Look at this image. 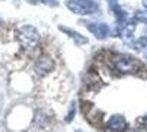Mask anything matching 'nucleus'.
<instances>
[{
  "label": "nucleus",
  "instance_id": "f257e3e1",
  "mask_svg": "<svg viewBox=\"0 0 147 132\" xmlns=\"http://www.w3.org/2000/svg\"><path fill=\"white\" fill-rule=\"evenodd\" d=\"M18 41L24 48H35L39 42V32L32 25H25L18 32Z\"/></svg>",
  "mask_w": 147,
  "mask_h": 132
},
{
  "label": "nucleus",
  "instance_id": "f03ea898",
  "mask_svg": "<svg viewBox=\"0 0 147 132\" xmlns=\"http://www.w3.org/2000/svg\"><path fill=\"white\" fill-rule=\"evenodd\" d=\"M66 6L76 15H90L98 10V5L93 0H67Z\"/></svg>",
  "mask_w": 147,
  "mask_h": 132
},
{
  "label": "nucleus",
  "instance_id": "7ed1b4c3",
  "mask_svg": "<svg viewBox=\"0 0 147 132\" xmlns=\"http://www.w3.org/2000/svg\"><path fill=\"white\" fill-rule=\"evenodd\" d=\"M140 62L130 55H118L114 58V67L119 73H133L138 68Z\"/></svg>",
  "mask_w": 147,
  "mask_h": 132
},
{
  "label": "nucleus",
  "instance_id": "20e7f679",
  "mask_svg": "<svg viewBox=\"0 0 147 132\" xmlns=\"http://www.w3.org/2000/svg\"><path fill=\"white\" fill-rule=\"evenodd\" d=\"M83 25H85L98 39H105L108 35H109V26L107 23H100V22H83Z\"/></svg>",
  "mask_w": 147,
  "mask_h": 132
},
{
  "label": "nucleus",
  "instance_id": "39448f33",
  "mask_svg": "<svg viewBox=\"0 0 147 132\" xmlns=\"http://www.w3.org/2000/svg\"><path fill=\"white\" fill-rule=\"evenodd\" d=\"M54 68V61L50 57H41L35 64V71L38 76H47Z\"/></svg>",
  "mask_w": 147,
  "mask_h": 132
},
{
  "label": "nucleus",
  "instance_id": "423d86ee",
  "mask_svg": "<svg viewBox=\"0 0 147 132\" xmlns=\"http://www.w3.org/2000/svg\"><path fill=\"white\" fill-rule=\"evenodd\" d=\"M127 126V121L124 119L122 115H112L107 122V128L109 131H125Z\"/></svg>",
  "mask_w": 147,
  "mask_h": 132
},
{
  "label": "nucleus",
  "instance_id": "0eeeda50",
  "mask_svg": "<svg viewBox=\"0 0 147 132\" xmlns=\"http://www.w3.org/2000/svg\"><path fill=\"white\" fill-rule=\"evenodd\" d=\"M58 29L63 31L64 34H67L69 38L74 39L76 45H85V44H88V38L83 36V35H80V34L76 32V31H71V29H69V28H66V26H58Z\"/></svg>",
  "mask_w": 147,
  "mask_h": 132
},
{
  "label": "nucleus",
  "instance_id": "6e6552de",
  "mask_svg": "<svg viewBox=\"0 0 147 132\" xmlns=\"http://www.w3.org/2000/svg\"><path fill=\"white\" fill-rule=\"evenodd\" d=\"M108 3H109V6H111V10L115 13L117 20L119 22V23H122V22L125 20V17H127V15H125V12L122 10V7L118 5L117 0H108Z\"/></svg>",
  "mask_w": 147,
  "mask_h": 132
},
{
  "label": "nucleus",
  "instance_id": "1a4fd4ad",
  "mask_svg": "<svg viewBox=\"0 0 147 132\" xmlns=\"http://www.w3.org/2000/svg\"><path fill=\"white\" fill-rule=\"evenodd\" d=\"M121 36H122V39H124L125 42H130V41L133 39V28H131V26H127L125 29H122Z\"/></svg>",
  "mask_w": 147,
  "mask_h": 132
},
{
  "label": "nucleus",
  "instance_id": "9d476101",
  "mask_svg": "<svg viewBox=\"0 0 147 132\" xmlns=\"http://www.w3.org/2000/svg\"><path fill=\"white\" fill-rule=\"evenodd\" d=\"M146 45H147V38H140V39L134 44L136 50H143V48H146Z\"/></svg>",
  "mask_w": 147,
  "mask_h": 132
},
{
  "label": "nucleus",
  "instance_id": "9b49d317",
  "mask_svg": "<svg viewBox=\"0 0 147 132\" xmlns=\"http://www.w3.org/2000/svg\"><path fill=\"white\" fill-rule=\"evenodd\" d=\"M34 3H42V5H47V6H57V0H32Z\"/></svg>",
  "mask_w": 147,
  "mask_h": 132
},
{
  "label": "nucleus",
  "instance_id": "f8f14e48",
  "mask_svg": "<svg viewBox=\"0 0 147 132\" xmlns=\"http://www.w3.org/2000/svg\"><path fill=\"white\" fill-rule=\"evenodd\" d=\"M74 112H76V106H74V103H71L70 111H69V115H67V118H66V121H67V122H70V121H71V118L74 116Z\"/></svg>",
  "mask_w": 147,
  "mask_h": 132
},
{
  "label": "nucleus",
  "instance_id": "ddd939ff",
  "mask_svg": "<svg viewBox=\"0 0 147 132\" xmlns=\"http://www.w3.org/2000/svg\"><path fill=\"white\" fill-rule=\"evenodd\" d=\"M143 5H144V6L147 7V0H143Z\"/></svg>",
  "mask_w": 147,
  "mask_h": 132
}]
</instances>
